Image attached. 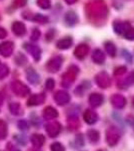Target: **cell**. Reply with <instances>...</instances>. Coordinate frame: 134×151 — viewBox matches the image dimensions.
<instances>
[{"label": "cell", "mask_w": 134, "mask_h": 151, "mask_svg": "<svg viewBox=\"0 0 134 151\" xmlns=\"http://www.w3.org/2000/svg\"><path fill=\"white\" fill-rule=\"evenodd\" d=\"M87 17L90 20L100 21L108 16V8L102 0H95L86 6Z\"/></svg>", "instance_id": "cell-1"}, {"label": "cell", "mask_w": 134, "mask_h": 151, "mask_svg": "<svg viewBox=\"0 0 134 151\" xmlns=\"http://www.w3.org/2000/svg\"><path fill=\"white\" fill-rule=\"evenodd\" d=\"M79 73V69L76 65H70L68 70L62 76V86L68 88L73 82L75 81L77 75Z\"/></svg>", "instance_id": "cell-2"}, {"label": "cell", "mask_w": 134, "mask_h": 151, "mask_svg": "<svg viewBox=\"0 0 134 151\" xmlns=\"http://www.w3.org/2000/svg\"><path fill=\"white\" fill-rule=\"evenodd\" d=\"M106 142L109 146H115L120 139V132L116 127H109L106 131Z\"/></svg>", "instance_id": "cell-3"}, {"label": "cell", "mask_w": 134, "mask_h": 151, "mask_svg": "<svg viewBox=\"0 0 134 151\" xmlns=\"http://www.w3.org/2000/svg\"><path fill=\"white\" fill-rule=\"evenodd\" d=\"M11 90L14 94L19 97H25L30 93V89L20 81H14L11 83Z\"/></svg>", "instance_id": "cell-4"}, {"label": "cell", "mask_w": 134, "mask_h": 151, "mask_svg": "<svg viewBox=\"0 0 134 151\" xmlns=\"http://www.w3.org/2000/svg\"><path fill=\"white\" fill-rule=\"evenodd\" d=\"M62 63H63V58L61 57H59V55H57V57H54L48 60L47 64H46V69L50 73H56L60 70Z\"/></svg>", "instance_id": "cell-5"}, {"label": "cell", "mask_w": 134, "mask_h": 151, "mask_svg": "<svg viewBox=\"0 0 134 151\" xmlns=\"http://www.w3.org/2000/svg\"><path fill=\"white\" fill-rule=\"evenodd\" d=\"M95 82L102 89H106V88L110 87L111 85L110 77L105 72H101L99 74H97L96 77H95Z\"/></svg>", "instance_id": "cell-6"}, {"label": "cell", "mask_w": 134, "mask_h": 151, "mask_svg": "<svg viewBox=\"0 0 134 151\" xmlns=\"http://www.w3.org/2000/svg\"><path fill=\"white\" fill-rule=\"evenodd\" d=\"M14 50V43L12 41H4L0 43V55L4 58H8Z\"/></svg>", "instance_id": "cell-7"}, {"label": "cell", "mask_w": 134, "mask_h": 151, "mask_svg": "<svg viewBox=\"0 0 134 151\" xmlns=\"http://www.w3.org/2000/svg\"><path fill=\"white\" fill-rule=\"evenodd\" d=\"M45 130L50 137H56L61 131V125L58 122H49L45 125Z\"/></svg>", "instance_id": "cell-8"}, {"label": "cell", "mask_w": 134, "mask_h": 151, "mask_svg": "<svg viewBox=\"0 0 134 151\" xmlns=\"http://www.w3.org/2000/svg\"><path fill=\"white\" fill-rule=\"evenodd\" d=\"M23 47L25 48L27 52L30 53L31 55L33 57V58L35 60H39L40 58H41V50L39 48V47L35 45H31V43H24L23 45Z\"/></svg>", "instance_id": "cell-9"}, {"label": "cell", "mask_w": 134, "mask_h": 151, "mask_svg": "<svg viewBox=\"0 0 134 151\" xmlns=\"http://www.w3.org/2000/svg\"><path fill=\"white\" fill-rule=\"evenodd\" d=\"M54 100L59 106H64L70 101V96L65 91H58L54 95Z\"/></svg>", "instance_id": "cell-10"}, {"label": "cell", "mask_w": 134, "mask_h": 151, "mask_svg": "<svg viewBox=\"0 0 134 151\" xmlns=\"http://www.w3.org/2000/svg\"><path fill=\"white\" fill-rule=\"evenodd\" d=\"M88 52H89V47L87 45H84V43L77 45L76 48L74 50V55L78 60H84L87 57Z\"/></svg>", "instance_id": "cell-11"}, {"label": "cell", "mask_w": 134, "mask_h": 151, "mask_svg": "<svg viewBox=\"0 0 134 151\" xmlns=\"http://www.w3.org/2000/svg\"><path fill=\"white\" fill-rule=\"evenodd\" d=\"M45 101V95L44 94H35L32 95L27 101V106L34 107V106H39L43 104Z\"/></svg>", "instance_id": "cell-12"}, {"label": "cell", "mask_w": 134, "mask_h": 151, "mask_svg": "<svg viewBox=\"0 0 134 151\" xmlns=\"http://www.w3.org/2000/svg\"><path fill=\"white\" fill-rule=\"evenodd\" d=\"M83 119L87 124L93 125V124L96 123L97 120H98V115H97L96 112H94L93 110L87 109V110H85L83 114Z\"/></svg>", "instance_id": "cell-13"}, {"label": "cell", "mask_w": 134, "mask_h": 151, "mask_svg": "<svg viewBox=\"0 0 134 151\" xmlns=\"http://www.w3.org/2000/svg\"><path fill=\"white\" fill-rule=\"evenodd\" d=\"M64 20H65L66 25L74 26L75 24H77V22H78L79 18H78V15L76 14V12L73 11V10H69L66 12V14H65Z\"/></svg>", "instance_id": "cell-14"}, {"label": "cell", "mask_w": 134, "mask_h": 151, "mask_svg": "<svg viewBox=\"0 0 134 151\" xmlns=\"http://www.w3.org/2000/svg\"><path fill=\"white\" fill-rule=\"evenodd\" d=\"M111 103L113 105V107H115L116 109H122L126 105V99L124 98L122 95L115 94L111 97Z\"/></svg>", "instance_id": "cell-15"}, {"label": "cell", "mask_w": 134, "mask_h": 151, "mask_svg": "<svg viewBox=\"0 0 134 151\" xmlns=\"http://www.w3.org/2000/svg\"><path fill=\"white\" fill-rule=\"evenodd\" d=\"M12 31L17 36H23L26 33V26L21 21H14L12 24Z\"/></svg>", "instance_id": "cell-16"}, {"label": "cell", "mask_w": 134, "mask_h": 151, "mask_svg": "<svg viewBox=\"0 0 134 151\" xmlns=\"http://www.w3.org/2000/svg\"><path fill=\"white\" fill-rule=\"evenodd\" d=\"M26 78H27L28 82L31 83L32 85L38 84L40 81L39 75L37 74V72H36L33 68H28V69L26 70Z\"/></svg>", "instance_id": "cell-17"}, {"label": "cell", "mask_w": 134, "mask_h": 151, "mask_svg": "<svg viewBox=\"0 0 134 151\" xmlns=\"http://www.w3.org/2000/svg\"><path fill=\"white\" fill-rule=\"evenodd\" d=\"M130 24L128 22H122V21H114L113 23V29L118 35H124L127 29L130 27Z\"/></svg>", "instance_id": "cell-18"}, {"label": "cell", "mask_w": 134, "mask_h": 151, "mask_svg": "<svg viewBox=\"0 0 134 151\" xmlns=\"http://www.w3.org/2000/svg\"><path fill=\"white\" fill-rule=\"evenodd\" d=\"M89 104L91 105L92 107L94 108H97V107L101 106L102 103H103V96L101 94H97V93H94V94H91L89 96Z\"/></svg>", "instance_id": "cell-19"}, {"label": "cell", "mask_w": 134, "mask_h": 151, "mask_svg": "<svg viewBox=\"0 0 134 151\" xmlns=\"http://www.w3.org/2000/svg\"><path fill=\"white\" fill-rule=\"evenodd\" d=\"M73 40L70 36H66V37H63L61 40H59L56 43V47L59 50H68L72 45Z\"/></svg>", "instance_id": "cell-20"}, {"label": "cell", "mask_w": 134, "mask_h": 151, "mask_svg": "<svg viewBox=\"0 0 134 151\" xmlns=\"http://www.w3.org/2000/svg\"><path fill=\"white\" fill-rule=\"evenodd\" d=\"M92 60L95 64L102 65L105 62V55L101 50H95L92 53Z\"/></svg>", "instance_id": "cell-21"}, {"label": "cell", "mask_w": 134, "mask_h": 151, "mask_svg": "<svg viewBox=\"0 0 134 151\" xmlns=\"http://www.w3.org/2000/svg\"><path fill=\"white\" fill-rule=\"evenodd\" d=\"M31 142H32V144L35 146V147L40 148L44 144L45 137L43 135H41V134H33V135L31 136Z\"/></svg>", "instance_id": "cell-22"}, {"label": "cell", "mask_w": 134, "mask_h": 151, "mask_svg": "<svg viewBox=\"0 0 134 151\" xmlns=\"http://www.w3.org/2000/svg\"><path fill=\"white\" fill-rule=\"evenodd\" d=\"M43 117L45 119H55L58 117V112L56 111V109H54L53 107L48 106L46 107L43 111Z\"/></svg>", "instance_id": "cell-23"}, {"label": "cell", "mask_w": 134, "mask_h": 151, "mask_svg": "<svg viewBox=\"0 0 134 151\" xmlns=\"http://www.w3.org/2000/svg\"><path fill=\"white\" fill-rule=\"evenodd\" d=\"M133 84H134V72H132L131 74H129L127 77L123 80V81L119 82L118 87L120 88V89H123V88L125 89V88H127L128 86L133 85Z\"/></svg>", "instance_id": "cell-24"}, {"label": "cell", "mask_w": 134, "mask_h": 151, "mask_svg": "<svg viewBox=\"0 0 134 151\" xmlns=\"http://www.w3.org/2000/svg\"><path fill=\"white\" fill-rule=\"evenodd\" d=\"M90 88V84H89V82H83L82 84H80L78 87L75 89V91H74V93L77 95V96H82L85 92L87 91Z\"/></svg>", "instance_id": "cell-25"}, {"label": "cell", "mask_w": 134, "mask_h": 151, "mask_svg": "<svg viewBox=\"0 0 134 151\" xmlns=\"http://www.w3.org/2000/svg\"><path fill=\"white\" fill-rule=\"evenodd\" d=\"M104 47H105V50L107 52V55H109L110 57H115L116 55V47L113 42L111 41H107V42L104 43Z\"/></svg>", "instance_id": "cell-26"}, {"label": "cell", "mask_w": 134, "mask_h": 151, "mask_svg": "<svg viewBox=\"0 0 134 151\" xmlns=\"http://www.w3.org/2000/svg\"><path fill=\"white\" fill-rule=\"evenodd\" d=\"M9 110H10V113L12 115H15V116H18L22 113V112H21L20 104L16 103V102H12V103L9 104Z\"/></svg>", "instance_id": "cell-27"}, {"label": "cell", "mask_w": 134, "mask_h": 151, "mask_svg": "<svg viewBox=\"0 0 134 151\" xmlns=\"http://www.w3.org/2000/svg\"><path fill=\"white\" fill-rule=\"evenodd\" d=\"M68 126H69V128L71 129V130H76V129H78V127L80 126V123H79L78 119H77V117H75V116L70 117V118L68 119Z\"/></svg>", "instance_id": "cell-28"}, {"label": "cell", "mask_w": 134, "mask_h": 151, "mask_svg": "<svg viewBox=\"0 0 134 151\" xmlns=\"http://www.w3.org/2000/svg\"><path fill=\"white\" fill-rule=\"evenodd\" d=\"M87 135H88L89 140L91 141V142H93V143H96L97 141L99 140V138H100V135H99L98 131L94 130V129L88 130V132H87Z\"/></svg>", "instance_id": "cell-29"}, {"label": "cell", "mask_w": 134, "mask_h": 151, "mask_svg": "<svg viewBox=\"0 0 134 151\" xmlns=\"http://www.w3.org/2000/svg\"><path fill=\"white\" fill-rule=\"evenodd\" d=\"M7 136V124L5 121L0 120V139H5Z\"/></svg>", "instance_id": "cell-30"}, {"label": "cell", "mask_w": 134, "mask_h": 151, "mask_svg": "<svg viewBox=\"0 0 134 151\" xmlns=\"http://www.w3.org/2000/svg\"><path fill=\"white\" fill-rule=\"evenodd\" d=\"M31 20L33 21H36L38 23H41V24H45L48 22V18L46 16L42 15V14H39V13H36V14H33V17Z\"/></svg>", "instance_id": "cell-31"}, {"label": "cell", "mask_w": 134, "mask_h": 151, "mask_svg": "<svg viewBox=\"0 0 134 151\" xmlns=\"http://www.w3.org/2000/svg\"><path fill=\"white\" fill-rule=\"evenodd\" d=\"M84 145V138L81 134H78L76 137L74 138V141H73V146L76 148H80Z\"/></svg>", "instance_id": "cell-32"}, {"label": "cell", "mask_w": 134, "mask_h": 151, "mask_svg": "<svg viewBox=\"0 0 134 151\" xmlns=\"http://www.w3.org/2000/svg\"><path fill=\"white\" fill-rule=\"evenodd\" d=\"M15 63L18 65H24L26 63H27V58H26V57L23 55V53L19 52L15 58Z\"/></svg>", "instance_id": "cell-33"}, {"label": "cell", "mask_w": 134, "mask_h": 151, "mask_svg": "<svg viewBox=\"0 0 134 151\" xmlns=\"http://www.w3.org/2000/svg\"><path fill=\"white\" fill-rule=\"evenodd\" d=\"M9 74V68L5 64H0V80L4 79Z\"/></svg>", "instance_id": "cell-34"}, {"label": "cell", "mask_w": 134, "mask_h": 151, "mask_svg": "<svg viewBox=\"0 0 134 151\" xmlns=\"http://www.w3.org/2000/svg\"><path fill=\"white\" fill-rule=\"evenodd\" d=\"M37 5L42 9H49L51 7L50 0H37Z\"/></svg>", "instance_id": "cell-35"}, {"label": "cell", "mask_w": 134, "mask_h": 151, "mask_svg": "<svg viewBox=\"0 0 134 151\" xmlns=\"http://www.w3.org/2000/svg\"><path fill=\"white\" fill-rule=\"evenodd\" d=\"M124 37L126 38V40H134V27L132 26H130L127 30L124 32Z\"/></svg>", "instance_id": "cell-36"}, {"label": "cell", "mask_w": 134, "mask_h": 151, "mask_svg": "<svg viewBox=\"0 0 134 151\" xmlns=\"http://www.w3.org/2000/svg\"><path fill=\"white\" fill-rule=\"evenodd\" d=\"M40 35H41V32L39 29L33 28L32 32H31V35H30V38H31V40H33V41H37L40 38Z\"/></svg>", "instance_id": "cell-37"}, {"label": "cell", "mask_w": 134, "mask_h": 151, "mask_svg": "<svg viewBox=\"0 0 134 151\" xmlns=\"http://www.w3.org/2000/svg\"><path fill=\"white\" fill-rule=\"evenodd\" d=\"M27 4V0H13L12 1V6L14 8H20V7H23Z\"/></svg>", "instance_id": "cell-38"}, {"label": "cell", "mask_w": 134, "mask_h": 151, "mask_svg": "<svg viewBox=\"0 0 134 151\" xmlns=\"http://www.w3.org/2000/svg\"><path fill=\"white\" fill-rule=\"evenodd\" d=\"M50 149L51 151H65L64 146L59 142H55V143H53V144H51Z\"/></svg>", "instance_id": "cell-39"}, {"label": "cell", "mask_w": 134, "mask_h": 151, "mask_svg": "<svg viewBox=\"0 0 134 151\" xmlns=\"http://www.w3.org/2000/svg\"><path fill=\"white\" fill-rule=\"evenodd\" d=\"M126 67H123V65H120V67H117L115 70H114V76H122L123 74L126 73Z\"/></svg>", "instance_id": "cell-40"}, {"label": "cell", "mask_w": 134, "mask_h": 151, "mask_svg": "<svg viewBox=\"0 0 134 151\" xmlns=\"http://www.w3.org/2000/svg\"><path fill=\"white\" fill-rule=\"evenodd\" d=\"M45 87H46V89H47L48 91H52V90L54 89V87H55L54 80H53V79H48L47 81H46V83H45Z\"/></svg>", "instance_id": "cell-41"}, {"label": "cell", "mask_w": 134, "mask_h": 151, "mask_svg": "<svg viewBox=\"0 0 134 151\" xmlns=\"http://www.w3.org/2000/svg\"><path fill=\"white\" fill-rule=\"evenodd\" d=\"M17 126H18V128L22 131L28 130V123L24 120H19L18 123H17Z\"/></svg>", "instance_id": "cell-42"}, {"label": "cell", "mask_w": 134, "mask_h": 151, "mask_svg": "<svg viewBox=\"0 0 134 151\" xmlns=\"http://www.w3.org/2000/svg\"><path fill=\"white\" fill-rule=\"evenodd\" d=\"M14 139H15L19 144L21 145H26V139L24 136H20V135H16L14 136Z\"/></svg>", "instance_id": "cell-43"}, {"label": "cell", "mask_w": 134, "mask_h": 151, "mask_svg": "<svg viewBox=\"0 0 134 151\" xmlns=\"http://www.w3.org/2000/svg\"><path fill=\"white\" fill-rule=\"evenodd\" d=\"M54 35H55L54 29H50V30L48 31L47 33H46V40H47V41L52 40L53 37H54Z\"/></svg>", "instance_id": "cell-44"}, {"label": "cell", "mask_w": 134, "mask_h": 151, "mask_svg": "<svg viewBox=\"0 0 134 151\" xmlns=\"http://www.w3.org/2000/svg\"><path fill=\"white\" fill-rule=\"evenodd\" d=\"M122 55H123V57L125 58L126 60H127L129 63H131V62H132V57H131V55H130V53H129V52H127V50H122Z\"/></svg>", "instance_id": "cell-45"}, {"label": "cell", "mask_w": 134, "mask_h": 151, "mask_svg": "<svg viewBox=\"0 0 134 151\" xmlns=\"http://www.w3.org/2000/svg\"><path fill=\"white\" fill-rule=\"evenodd\" d=\"M6 35H7V31L5 30V28H3L2 26H0V40L5 38Z\"/></svg>", "instance_id": "cell-46"}, {"label": "cell", "mask_w": 134, "mask_h": 151, "mask_svg": "<svg viewBox=\"0 0 134 151\" xmlns=\"http://www.w3.org/2000/svg\"><path fill=\"white\" fill-rule=\"evenodd\" d=\"M127 121H128L129 125H131L134 128V117H129V118L127 119Z\"/></svg>", "instance_id": "cell-47"}, {"label": "cell", "mask_w": 134, "mask_h": 151, "mask_svg": "<svg viewBox=\"0 0 134 151\" xmlns=\"http://www.w3.org/2000/svg\"><path fill=\"white\" fill-rule=\"evenodd\" d=\"M3 101H4V97H3V95H2L1 93H0V109H1V107H2V104H3Z\"/></svg>", "instance_id": "cell-48"}, {"label": "cell", "mask_w": 134, "mask_h": 151, "mask_svg": "<svg viewBox=\"0 0 134 151\" xmlns=\"http://www.w3.org/2000/svg\"><path fill=\"white\" fill-rule=\"evenodd\" d=\"M65 2H66L67 4H70V5H71V4H74L75 2H77V0H64Z\"/></svg>", "instance_id": "cell-49"}, {"label": "cell", "mask_w": 134, "mask_h": 151, "mask_svg": "<svg viewBox=\"0 0 134 151\" xmlns=\"http://www.w3.org/2000/svg\"><path fill=\"white\" fill-rule=\"evenodd\" d=\"M12 151H19L18 149H17V148H15V147H13L12 148Z\"/></svg>", "instance_id": "cell-50"}, {"label": "cell", "mask_w": 134, "mask_h": 151, "mask_svg": "<svg viewBox=\"0 0 134 151\" xmlns=\"http://www.w3.org/2000/svg\"><path fill=\"white\" fill-rule=\"evenodd\" d=\"M31 151H32V150H31ZM33 151H37V150H33Z\"/></svg>", "instance_id": "cell-51"}, {"label": "cell", "mask_w": 134, "mask_h": 151, "mask_svg": "<svg viewBox=\"0 0 134 151\" xmlns=\"http://www.w3.org/2000/svg\"><path fill=\"white\" fill-rule=\"evenodd\" d=\"M98 151H102V150H98Z\"/></svg>", "instance_id": "cell-52"}]
</instances>
